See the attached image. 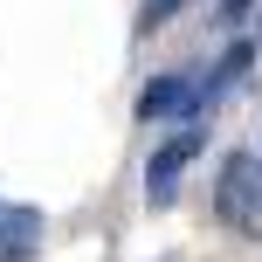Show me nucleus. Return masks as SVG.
Segmentation results:
<instances>
[{"mask_svg": "<svg viewBox=\"0 0 262 262\" xmlns=\"http://www.w3.org/2000/svg\"><path fill=\"white\" fill-rule=\"evenodd\" d=\"M214 207L235 235H262V159L255 152H228L221 186H214Z\"/></svg>", "mask_w": 262, "mask_h": 262, "instance_id": "obj_1", "label": "nucleus"}, {"mask_svg": "<svg viewBox=\"0 0 262 262\" xmlns=\"http://www.w3.org/2000/svg\"><path fill=\"white\" fill-rule=\"evenodd\" d=\"M200 145H207V131H200V124H180V131H172V138L152 152V166H145V200H152V207H172L180 172L200 159Z\"/></svg>", "mask_w": 262, "mask_h": 262, "instance_id": "obj_2", "label": "nucleus"}, {"mask_svg": "<svg viewBox=\"0 0 262 262\" xmlns=\"http://www.w3.org/2000/svg\"><path fill=\"white\" fill-rule=\"evenodd\" d=\"M138 118H145V124L200 118V83H186V76H152V83L138 90Z\"/></svg>", "mask_w": 262, "mask_h": 262, "instance_id": "obj_3", "label": "nucleus"}, {"mask_svg": "<svg viewBox=\"0 0 262 262\" xmlns=\"http://www.w3.org/2000/svg\"><path fill=\"white\" fill-rule=\"evenodd\" d=\"M41 235H49L41 207H0V262H35Z\"/></svg>", "mask_w": 262, "mask_h": 262, "instance_id": "obj_4", "label": "nucleus"}, {"mask_svg": "<svg viewBox=\"0 0 262 262\" xmlns=\"http://www.w3.org/2000/svg\"><path fill=\"white\" fill-rule=\"evenodd\" d=\"M186 0H145V14H138V28H159V21H172Z\"/></svg>", "mask_w": 262, "mask_h": 262, "instance_id": "obj_5", "label": "nucleus"}, {"mask_svg": "<svg viewBox=\"0 0 262 262\" xmlns=\"http://www.w3.org/2000/svg\"><path fill=\"white\" fill-rule=\"evenodd\" d=\"M249 14V0H221V21H242Z\"/></svg>", "mask_w": 262, "mask_h": 262, "instance_id": "obj_6", "label": "nucleus"}]
</instances>
